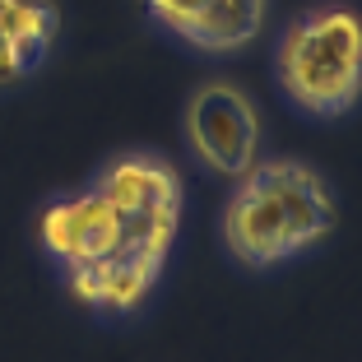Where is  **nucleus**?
I'll use <instances>...</instances> for the list:
<instances>
[{
	"label": "nucleus",
	"instance_id": "2",
	"mask_svg": "<svg viewBox=\"0 0 362 362\" xmlns=\"http://www.w3.org/2000/svg\"><path fill=\"white\" fill-rule=\"evenodd\" d=\"M339 223V195L330 177L302 158H256L233 181L218 209V242L228 260L251 274H269L316 251Z\"/></svg>",
	"mask_w": 362,
	"mask_h": 362
},
{
	"label": "nucleus",
	"instance_id": "3",
	"mask_svg": "<svg viewBox=\"0 0 362 362\" xmlns=\"http://www.w3.org/2000/svg\"><path fill=\"white\" fill-rule=\"evenodd\" d=\"M274 84L307 121H339L362 103V14L349 0H316L279 28Z\"/></svg>",
	"mask_w": 362,
	"mask_h": 362
},
{
	"label": "nucleus",
	"instance_id": "4",
	"mask_svg": "<svg viewBox=\"0 0 362 362\" xmlns=\"http://www.w3.org/2000/svg\"><path fill=\"white\" fill-rule=\"evenodd\" d=\"M181 135L204 172L237 181L260 158L265 130H260V112L246 88H237L233 79H204L181 107Z\"/></svg>",
	"mask_w": 362,
	"mask_h": 362
},
{
	"label": "nucleus",
	"instance_id": "1",
	"mask_svg": "<svg viewBox=\"0 0 362 362\" xmlns=\"http://www.w3.org/2000/svg\"><path fill=\"white\" fill-rule=\"evenodd\" d=\"M181 218V172L163 153L126 149L37 209V246L84 311L126 320L158 293Z\"/></svg>",
	"mask_w": 362,
	"mask_h": 362
},
{
	"label": "nucleus",
	"instance_id": "5",
	"mask_svg": "<svg viewBox=\"0 0 362 362\" xmlns=\"http://www.w3.org/2000/svg\"><path fill=\"white\" fill-rule=\"evenodd\" d=\"M149 23L195 56H242L260 42L269 0H139Z\"/></svg>",
	"mask_w": 362,
	"mask_h": 362
},
{
	"label": "nucleus",
	"instance_id": "6",
	"mask_svg": "<svg viewBox=\"0 0 362 362\" xmlns=\"http://www.w3.org/2000/svg\"><path fill=\"white\" fill-rule=\"evenodd\" d=\"M61 42L56 0H0V93L28 84Z\"/></svg>",
	"mask_w": 362,
	"mask_h": 362
}]
</instances>
